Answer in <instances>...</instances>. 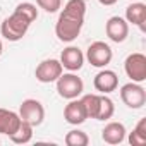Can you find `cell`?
<instances>
[{
	"label": "cell",
	"instance_id": "1",
	"mask_svg": "<svg viewBox=\"0 0 146 146\" xmlns=\"http://www.w3.org/2000/svg\"><path fill=\"white\" fill-rule=\"evenodd\" d=\"M84 14H86L84 0H69L57 19V24H55L57 38L64 43L74 41L83 29Z\"/></svg>",
	"mask_w": 146,
	"mask_h": 146
},
{
	"label": "cell",
	"instance_id": "2",
	"mask_svg": "<svg viewBox=\"0 0 146 146\" xmlns=\"http://www.w3.org/2000/svg\"><path fill=\"white\" fill-rule=\"evenodd\" d=\"M29 26H31V23L14 11L9 17L4 19L2 26H0V33L9 41H19V40H23V36H26Z\"/></svg>",
	"mask_w": 146,
	"mask_h": 146
},
{
	"label": "cell",
	"instance_id": "3",
	"mask_svg": "<svg viewBox=\"0 0 146 146\" xmlns=\"http://www.w3.org/2000/svg\"><path fill=\"white\" fill-rule=\"evenodd\" d=\"M55 83H57L58 96H62L65 100H74V98L81 96L83 91H84L83 79L78 74H74V72H69V74H64V72H62V76Z\"/></svg>",
	"mask_w": 146,
	"mask_h": 146
},
{
	"label": "cell",
	"instance_id": "4",
	"mask_svg": "<svg viewBox=\"0 0 146 146\" xmlns=\"http://www.w3.org/2000/svg\"><path fill=\"white\" fill-rule=\"evenodd\" d=\"M19 117H21V120H24V122L31 124L33 127H36V125H41V124H43L45 108H43V105H41L38 100L28 98V100H24V102L21 103V107H19Z\"/></svg>",
	"mask_w": 146,
	"mask_h": 146
},
{
	"label": "cell",
	"instance_id": "5",
	"mask_svg": "<svg viewBox=\"0 0 146 146\" xmlns=\"http://www.w3.org/2000/svg\"><path fill=\"white\" fill-rule=\"evenodd\" d=\"M124 70H125L127 78H131L134 83L146 81V55L139 52L127 55L124 62Z\"/></svg>",
	"mask_w": 146,
	"mask_h": 146
},
{
	"label": "cell",
	"instance_id": "6",
	"mask_svg": "<svg viewBox=\"0 0 146 146\" xmlns=\"http://www.w3.org/2000/svg\"><path fill=\"white\" fill-rule=\"evenodd\" d=\"M112 48L110 45H107L105 41H95L88 46V52H86V58L88 62L93 65V67H107L110 62H112Z\"/></svg>",
	"mask_w": 146,
	"mask_h": 146
},
{
	"label": "cell",
	"instance_id": "7",
	"mask_svg": "<svg viewBox=\"0 0 146 146\" xmlns=\"http://www.w3.org/2000/svg\"><path fill=\"white\" fill-rule=\"evenodd\" d=\"M120 98L129 108L137 110L146 103V91L139 83L132 81V83H127L120 88Z\"/></svg>",
	"mask_w": 146,
	"mask_h": 146
},
{
	"label": "cell",
	"instance_id": "8",
	"mask_svg": "<svg viewBox=\"0 0 146 146\" xmlns=\"http://www.w3.org/2000/svg\"><path fill=\"white\" fill-rule=\"evenodd\" d=\"M62 72H64V67L60 64V60L57 58H46L43 62L38 64L36 70H35V76L40 83H55L60 76H62Z\"/></svg>",
	"mask_w": 146,
	"mask_h": 146
},
{
	"label": "cell",
	"instance_id": "9",
	"mask_svg": "<svg viewBox=\"0 0 146 146\" xmlns=\"http://www.w3.org/2000/svg\"><path fill=\"white\" fill-rule=\"evenodd\" d=\"M105 33L113 43H122L129 36V23L120 16H113L107 21Z\"/></svg>",
	"mask_w": 146,
	"mask_h": 146
},
{
	"label": "cell",
	"instance_id": "10",
	"mask_svg": "<svg viewBox=\"0 0 146 146\" xmlns=\"http://www.w3.org/2000/svg\"><path fill=\"white\" fill-rule=\"evenodd\" d=\"M93 86L102 95H108V93H112V91L117 90V86H119V76L115 74L113 70H110V69H103V70H100L98 74L95 76Z\"/></svg>",
	"mask_w": 146,
	"mask_h": 146
},
{
	"label": "cell",
	"instance_id": "11",
	"mask_svg": "<svg viewBox=\"0 0 146 146\" xmlns=\"http://www.w3.org/2000/svg\"><path fill=\"white\" fill-rule=\"evenodd\" d=\"M60 64L64 69H67L70 72H76L84 64V53L78 46H67L60 53Z\"/></svg>",
	"mask_w": 146,
	"mask_h": 146
},
{
	"label": "cell",
	"instance_id": "12",
	"mask_svg": "<svg viewBox=\"0 0 146 146\" xmlns=\"http://www.w3.org/2000/svg\"><path fill=\"white\" fill-rule=\"evenodd\" d=\"M64 119H65V122L70 124V125H79V124H83V122L88 119L81 100H78V98L69 100V103H67L65 108H64Z\"/></svg>",
	"mask_w": 146,
	"mask_h": 146
},
{
	"label": "cell",
	"instance_id": "13",
	"mask_svg": "<svg viewBox=\"0 0 146 146\" xmlns=\"http://www.w3.org/2000/svg\"><path fill=\"white\" fill-rule=\"evenodd\" d=\"M125 127L122 122H108L102 131V139L107 144H120L125 139Z\"/></svg>",
	"mask_w": 146,
	"mask_h": 146
},
{
	"label": "cell",
	"instance_id": "14",
	"mask_svg": "<svg viewBox=\"0 0 146 146\" xmlns=\"http://www.w3.org/2000/svg\"><path fill=\"white\" fill-rule=\"evenodd\" d=\"M19 124H21L19 113L7 110V108H0V134H5V136L14 134Z\"/></svg>",
	"mask_w": 146,
	"mask_h": 146
},
{
	"label": "cell",
	"instance_id": "15",
	"mask_svg": "<svg viewBox=\"0 0 146 146\" xmlns=\"http://www.w3.org/2000/svg\"><path fill=\"white\" fill-rule=\"evenodd\" d=\"M125 21L141 28V31H144V23H146V5L143 2H132L127 9H125Z\"/></svg>",
	"mask_w": 146,
	"mask_h": 146
},
{
	"label": "cell",
	"instance_id": "16",
	"mask_svg": "<svg viewBox=\"0 0 146 146\" xmlns=\"http://www.w3.org/2000/svg\"><path fill=\"white\" fill-rule=\"evenodd\" d=\"M33 129H35V127H33L31 124L21 120L17 131H16L14 134H11L9 137H11V141L16 143V144H26V143H29L31 137H33Z\"/></svg>",
	"mask_w": 146,
	"mask_h": 146
},
{
	"label": "cell",
	"instance_id": "17",
	"mask_svg": "<svg viewBox=\"0 0 146 146\" xmlns=\"http://www.w3.org/2000/svg\"><path fill=\"white\" fill-rule=\"evenodd\" d=\"M81 103L84 107L86 117L88 119H96V113H98V108H100V95H95V93L84 95L81 98Z\"/></svg>",
	"mask_w": 146,
	"mask_h": 146
},
{
	"label": "cell",
	"instance_id": "18",
	"mask_svg": "<svg viewBox=\"0 0 146 146\" xmlns=\"http://www.w3.org/2000/svg\"><path fill=\"white\" fill-rule=\"evenodd\" d=\"M115 113V105L107 95H100V108L96 113V120H108Z\"/></svg>",
	"mask_w": 146,
	"mask_h": 146
},
{
	"label": "cell",
	"instance_id": "19",
	"mask_svg": "<svg viewBox=\"0 0 146 146\" xmlns=\"http://www.w3.org/2000/svg\"><path fill=\"white\" fill-rule=\"evenodd\" d=\"M129 143L132 146H144L146 144V119H141L134 131L129 134Z\"/></svg>",
	"mask_w": 146,
	"mask_h": 146
},
{
	"label": "cell",
	"instance_id": "20",
	"mask_svg": "<svg viewBox=\"0 0 146 146\" xmlns=\"http://www.w3.org/2000/svg\"><path fill=\"white\" fill-rule=\"evenodd\" d=\"M90 143V137L84 131L72 129L65 134V144L67 146H86Z\"/></svg>",
	"mask_w": 146,
	"mask_h": 146
},
{
	"label": "cell",
	"instance_id": "21",
	"mask_svg": "<svg viewBox=\"0 0 146 146\" xmlns=\"http://www.w3.org/2000/svg\"><path fill=\"white\" fill-rule=\"evenodd\" d=\"M16 12L21 14L23 17H26L29 23L36 21V17H38V9H36V5H35V4H29V2L19 4V5L16 7Z\"/></svg>",
	"mask_w": 146,
	"mask_h": 146
},
{
	"label": "cell",
	"instance_id": "22",
	"mask_svg": "<svg viewBox=\"0 0 146 146\" xmlns=\"http://www.w3.org/2000/svg\"><path fill=\"white\" fill-rule=\"evenodd\" d=\"M36 5L45 12L53 14V12H58V9L62 7V0H36Z\"/></svg>",
	"mask_w": 146,
	"mask_h": 146
},
{
	"label": "cell",
	"instance_id": "23",
	"mask_svg": "<svg viewBox=\"0 0 146 146\" xmlns=\"http://www.w3.org/2000/svg\"><path fill=\"white\" fill-rule=\"evenodd\" d=\"M98 2H100L102 5H113L117 0H98Z\"/></svg>",
	"mask_w": 146,
	"mask_h": 146
},
{
	"label": "cell",
	"instance_id": "24",
	"mask_svg": "<svg viewBox=\"0 0 146 146\" xmlns=\"http://www.w3.org/2000/svg\"><path fill=\"white\" fill-rule=\"evenodd\" d=\"M2 52H4V45H2V41H0V55H2Z\"/></svg>",
	"mask_w": 146,
	"mask_h": 146
},
{
	"label": "cell",
	"instance_id": "25",
	"mask_svg": "<svg viewBox=\"0 0 146 146\" xmlns=\"http://www.w3.org/2000/svg\"><path fill=\"white\" fill-rule=\"evenodd\" d=\"M131 2H137V0H131Z\"/></svg>",
	"mask_w": 146,
	"mask_h": 146
}]
</instances>
